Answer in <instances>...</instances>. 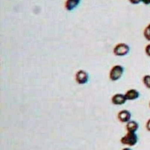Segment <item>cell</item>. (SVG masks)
I'll return each mask as SVG.
<instances>
[{
  "label": "cell",
  "mask_w": 150,
  "mask_h": 150,
  "mask_svg": "<svg viewBox=\"0 0 150 150\" xmlns=\"http://www.w3.org/2000/svg\"><path fill=\"white\" fill-rule=\"evenodd\" d=\"M149 108H150V101H149Z\"/></svg>",
  "instance_id": "17"
},
{
  "label": "cell",
  "mask_w": 150,
  "mask_h": 150,
  "mask_svg": "<svg viewBox=\"0 0 150 150\" xmlns=\"http://www.w3.org/2000/svg\"><path fill=\"white\" fill-rule=\"evenodd\" d=\"M143 83L148 89H150V75H144L143 77Z\"/></svg>",
  "instance_id": "10"
},
{
  "label": "cell",
  "mask_w": 150,
  "mask_h": 150,
  "mask_svg": "<svg viewBox=\"0 0 150 150\" xmlns=\"http://www.w3.org/2000/svg\"><path fill=\"white\" fill-rule=\"evenodd\" d=\"M80 0H66L65 8L68 11H71L80 5Z\"/></svg>",
  "instance_id": "8"
},
{
  "label": "cell",
  "mask_w": 150,
  "mask_h": 150,
  "mask_svg": "<svg viewBox=\"0 0 150 150\" xmlns=\"http://www.w3.org/2000/svg\"><path fill=\"white\" fill-rule=\"evenodd\" d=\"M122 144L128 146H134L138 142V136L134 132H128L120 140Z\"/></svg>",
  "instance_id": "1"
},
{
  "label": "cell",
  "mask_w": 150,
  "mask_h": 150,
  "mask_svg": "<svg viewBox=\"0 0 150 150\" xmlns=\"http://www.w3.org/2000/svg\"><path fill=\"white\" fill-rule=\"evenodd\" d=\"M130 52V47L125 43H119L113 48V53L116 56H126Z\"/></svg>",
  "instance_id": "3"
},
{
  "label": "cell",
  "mask_w": 150,
  "mask_h": 150,
  "mask_svg": "<svg viewBox=\"0 0 150 150\" xmlns=\"http://www.w3.org/2000/svg\"><path fill=\"white\" fill-rule=\"evenodd\" d=\"M122 150H132V149H131V148H128V147H126V148L122 149Z\"/></svg>",
  "instance_id": "16"
},
{
  "label": "cell",
  "mask_w": 150,
  "mask_h": 150,
  "mask_svg": "<svg viewBox=\"0 0 150 150\" xmlns=\"http://www.w3.org/2000/svg\"><path fill=\"white\" fill-rule=\"evenodd\" d=\"M127 101L128 100H127L126 97L125 96V94H115L114 96H112V98H111V102H112V104L116 106L123 105V104L126 103Z\"/></svg>",
  "instance_id": "5"
},
{
  "label": "cell",
  "mask_w": 150,
  "mask_h": 150,
  "mask_svg": "<svg viewBox=\"0 0 150 150\" xmlns=\"http://www.w3.org/2000/svg\"><path fill=\"white\" fill-rule=\"evenodd\" d=\"M125 96L128 101H134V100L139 98V97H140V92L135 89H128L125 93Z\"/></svg>",
  "instance_id": "7"
},
{
  "label": "cell",
  "mask_w": 150,
  "mask_h": 150,
  "mask_svg": "<svg viewBox=\"0 0 150 150\" xmlns=\"http://www.w3.org/2000/svg\"><path fill=\"white\" fill-rule=\"evenodd\" d=\"M89 75L86 71L79 70L75 74V80L79 85H84L89 82Z\"/></svg>",
  "instance_id": "4"
},
{
  "label": "cell",
  "mask_w": 150,
  "mask_h": 150,
  "mask_svg": "<svg viewBox=\"0 0 150 150\" xmlns=\"http://www.w3.org/2000/svg\"><path fill=\"white\" fill-rule=\"evenodd\" d=\"M145 53L146 54V56H148L149 57H150V44L147 45L145 47Z\"/></svg>",
  "instance_id": "12"
},
{
  "label": "cell",
  "mask_w": 150,
  "mask_h": 150,
  "mask_svg": "<svg viewBox=\"0 0 150 150\" xmlns=\"http://www.w3.org/2000/svg\"><path fill=\"white\" fill-rule=\"evenodd\" d=\"M142 2L145 5H150V0H142Z\"/></svg>",
  "instance_id": "15"
},
{
  "label": "cell",
  "mask_w": 150,
  "mask_h": 150,
  "mask_svg": "<svg viewBox=\"0 0 150 150\" xmlns=\"http://www.w3.org/2000/svg\"><path fill=\"white\" fill-rule=\"evenodd\" d=\"M143 36L147 41H150V24H149L143 31Z\"/></svg>",
  "instance_id": "11"
},
{
  "label": "cell",
  "mask_w": 150,
  "mask_h": 150,
  "mask_svg": "<svg viewBox=\"0 0 150 150\" xmlns=\"http://www.w3.org/2000/svg\"><path fill=\"white\" fill-rule=\"evenodd\" d=\"M128 1L132 5H138L142 2V0H128Z\"/></svg>",
  "instance_id": "13"
},
{
  "label": "cell",
  "mask_w": 150,
  "mask_h": 150,
  "mask_svg": "<svg viewBox=\"0 0 150 150\" xmlns=\"http://www.w3.org/2000/svg\"><path fill=\"white\" fill-rule=\"evenodd\" d=\"M146 128L147 131L150 132V119H149L146 123Z\"/></svg>",
  "instance_id": "14"
},
{
  "label": "cell",
  "mask_w": 150,
  "mask_h": 150,
  "mask_svg": "<svg viewBox=\"0 0 150 150\" xmlns=\"http://www.w3.org/2000/svg\"><path fill=\"white\" fill-rule=\"evenodd\" d=\"M125 71L124 67L120 65H116L110 71L109 73V78L111 81L116 82L117 80H120L122 77L123 74Z\"/></svg>",
  "instance_id": "2"
},
{
  "label": "cell",
  "mask_w": 150,
  "mask_h": 150,
  "mask_svg": "<svg viewBox=\"0 0 150 150\" xmlns=\"http://www.w3.org/2000/svg\"><path fill=\"white\" fill-rule=\"evenodd\" d=\"M118 120L122 123H128L131 121V113L128 110H122L120 111L117 114Z\"/></svg>",
  "instance_id": "6"
},
{
  "label": "cell",
  "mask_w": 150,
  "mask_h": 150,
  "mask_svg": "<svg viewBox=\"0 0 150 150\" xmlns=\"http://www.w3.org/2000/svg\"><path fill=\"white\" fill-rule=\"evenodd\" d=\"M126 129L128 132H134L136 133L139 129V124L134 120H131L126 124Z\"/></svg>",
  "instance_id": "9"
}]
</instances>
